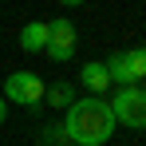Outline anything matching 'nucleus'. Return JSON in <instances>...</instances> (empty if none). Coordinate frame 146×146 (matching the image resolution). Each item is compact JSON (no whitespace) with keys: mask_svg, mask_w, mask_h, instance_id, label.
<instances>
[{"mask_svg":"<svg viewBox=\"0 0 146 146\" xmlns=\"http://www.w3.org/2000/svg\"><path fill=\"white\" fill-rule=\"evenodd\" d=\"M44 91H48V83L36 71H12L4 79V103L12 99V103H20V107H40V103H44Z\"/></svg>","mask_w":146,"mask_h":146,"instance_id":"nucleus-3","label":"nucleus"},{"mask_svg":"<svg viewBox=\"0 0 146 146\" xmlns=\"http://www.w3.org/2000/svg\"><path fill=\"white\" fill-rule=\"evenodd\" d=\"M4 115H8V103H4V95H0V122H4Z\"/></svg>","mask_w":146,"mask_h":146,"instance_id":"nucleus-11","label":"nucleus"},{"mask_svg":"<svg viewBox=\"0 0 146 146\" xmlns=\"http://www.w3.org/2000/svg\"><path fill=\"white\" fill-rule=\"evenodd\" d=\"M83 87L91 91V95H107V87H111V75L103 63H83Z\"/></svg>","mask_w":146,"mask_h":146,"instance_id":"nucleus-6","label":"nucleus"},{"mask_svg":"<svg viewBox=\"0 0 146 146\" xmlns=\"http://www.w3.org/2000/svg\"><path fill=\"white\" fill-rule=\"evenodd\" d=\"M48 48V24L44 20H32V24L20 28V51H28V55H36V51Z\"/></svg>","mask_w":146,"mask_h":146,"instance_id":"nucleus-5","label":"nucleus"},{"mask_svg":"<svg viewBox=\"0 0 146 146\" xmlns=\"http://www.w3.org/2000/svg\"><path fill=\"white\" fill-rule=\"evenodd\" d=\"M59 4H63V8H79L83 0H59Z\"/></svg>","mask_w":146,"mask_h":146,"instance_id":"nucleus-10","label":"nucleus"},{"mask_svg":"<svg viewBox=\"0 0 146 146\" xmlns=\"http://www.w3.org/2000/svg\"><path fill=\"white\" fill-rule=\"evenodd\" d=\"M63 134L75 146H103L115 134V115L107 99H75L63 119Z\"/></svg>","mask_w":146,"mask_h":146,"instance_id":"nucleus-1","label":"nucleus"},{"mask_svg":"<svg viewBox=\"0 0 146 146\" xmlns=\"http://www.w3.org/2000/svg\"><path fill=\"white\" fill-rule=\"evenodd\" d=\"M126 63H130L134 79H146V44H142V48H130V51H126Z\"/></svg>","mask_w":146,"mask_h":146,"instance_id":"nucleus-8","label":"nucleus"},{"mask_svg":"<svg viewBox=\"0 0 146 146\" xmlns=\"http://www.w3.org/2000/svg\"><path fill=\"white\" fill-rule=\"evenodd\" d=\"M111 115L115 122L130 126V130H146V87H119L111 99Z\"/></svg>","mask_w":146,"mask_h":146,"instance_id":"nucleus-2","label":"nucleus"},{"mask_svg":"<svg viewBox=\"0 0 146 146\" xmlns=\"http://www.w3.org/2000/svg\"><path fill=\"white\" fill-rule=\"evenodd\" d=\"M44 103H51V107H63V111H67V107L75 103V87H71V83H51L48 91H44Z\"/></svg>","mask_w":146,"mask_h":146,"instance_id":"nucleus-7","label":"nucleus"},{"mask_svg":"<svg viewBox=\"0 0 146 146\" xmlns=\"http://www.w3.org/2000/svg\"><path fill=\"white\" fill-rule=\"evenodd\" d=\"M44 51H48L55 63H71L75 59V24L67 16H59V20L48 24V48Z\"/></svg>","mask_w":146,"mask_h":146,"instance_id":"nucleus-4","label":"nucleus"},{"mask_svg":"<svg viewBox=\"0 0 146 146\" xmlns=\"http://www.w3.org/2000/svg\"><path fill=\"white\" fill-rule=\"evenodd\" d=\"M40 142L44 146H59V142H67V134H63V126H48V130L40 134Z\"/></svg>","mask_w":146,"mask_h":146,"instance_id":"nucleus-9","label":"nucleus"}]
</instances>
